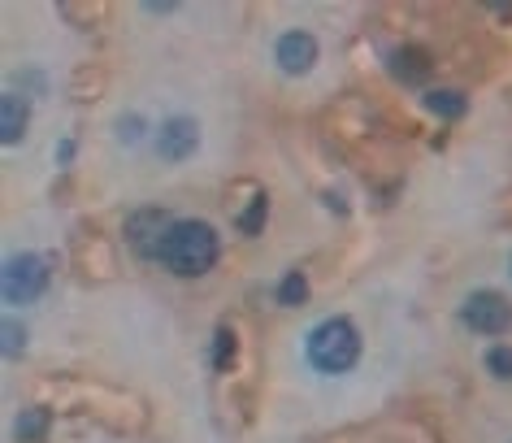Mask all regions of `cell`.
Returning a JSON list of instances; mask_svg holds the SVG:
<instances>
[{"mask_svg": "<svg viewBox=\"0 0 512 443\" xmlns=\"http://www.w3.org/2000/svg\"><path fill=\"white\" fill-rule=\"evenodd\" d=\"M217 257H222V239H217V231L209 222L200 218H183L174 222L170 239H165V270L178 274V278H200L209 274Z\"/></svg>", "mask_w": 512, "mask_h": 443, "instance_id": "1", "label": "cell"}, {"mask_svg": "<svg viewBox=\"0 0 512 443\" xmlns=\"http://www.w3.org/2000/svg\"><path fill=\"white\" fill-rule=\"evenodd\" d=\"M74 400L83 413H92V422H100L113 435H144L148 426V404L118 387H92V383H74Z\"/></svg>", "mask_w": 512, "mask_h": 443, "instance_id": "2", "label": "cell"}, {"mask_svg": "<svg viewBox=\"0 0 512 443\" xmlns=\"http://www.w3.org/2000/svg\"><path fill=\"white\" fill-rule=\"evenodd\" d=\"M304 352H309V365L317 374H348L361 361V331L348 318H326L309 331Z\"/></svg>", "mask_w": 512, "mask_h": 443, "instance_id": "3", "label": "cell"}, {"mask_svg": "<svg viewBox=\"0 0 512 443\" xmlns=\"http://www.w3.org/2000/svg\"><path fill=\"white\" fill-rule=\"evenodd\" d=\"M5 300L9 305H35V300L53 283V261L40 257V252H18V257L5 261Z\"/></svg>", "mask_w": 512, "mask_h": 443, "instance_id": "4", "label": "cell"}, {"mask_svg": "<svg viewBox=\"0 0 512 443\" xmlns=\"http://www.w3.org/2000/svg\"><path fill=\"white\" fill-rule=\"evenodd\" d=\"M170 231H174V218L161 205H139L122 226L131 252L135 257H144V261H161L165 257V239H170Z\"/></svg>", "mask_w": 512, "mask_h": 443, "instance_id": "5", "label": "cell"}, {"mask_svg": "<svg viewBox=\"0 0 512 443\" xmlns=\"http://www.w3.org/2000/svg\"><path fill=\"white\" fill-rule=\"evenodd\" d=\"M70 261L79 270L83 283H109L118 274V257H113V244L100 235V226H79L70 239Z\"/></svg>", "mask_w": 512, "mask_h": 443, "instance_id": "6", "label": "cell"}, {"mask_svg": "<svg viewBox=\"0 0 512 443\" xmlns=\"http://www.w3.org/2000/svg\"><path fill=\"white\" fill-rule=\"evenodd\" d=\"M460 322L469 326L473 335H504L512 326V300L504 291H469L465 305H460Z\"/></svg>", "mask_w": 512, "mask_h": 443, "instance_id": "7", "label": "cell"}, {"mask_svg": "<svg viewBox=\"0 0 512 443\" xmlns=\"http://www.w3.org/2000/svg\"><path fill=\"white\" fill-rule=\"evenodd\" d=\"M317 57H322V48H317V35L313 31H283V35H278V44H274L278 70L291 74V79L309 74L317 66Z\"/></svg>", "mask_w": 512, "mask_h": 443, "instance_id": "8", "label": "cell"}, {"mask_svg": "<svg viewBox=\"0 0 512 443\" xmlns=\"http://www.w3.org/2000/svg\"><path fill=\"white\" fill-rule=\"evenodd\" d=\"M200 148V122L187 118V113H178V118H165L161 131H157V153L165 161H187L196 157Z\"/></svg>", "mask_w": 512, "mask_h": 443, "instance_id": "9", "label": "cell"}, {"mask_svg": "<svg viewBox=\"0 0 512 443\" xmlns=\"http://www.w3.org/2000/svg\"><path fill=\"white\" fill-rule=\"evenodd\" d=\"M391 61V74L400 83H408V87H417V83H426L430 79V70H434V61H430V53L421 44H404V48H395V53L387 57Z\"/></svg>", "mask_w": 512, "mask_h": 443, "instance_id": "10", "label": "cell"}, {"mask_svg": "<svg viewBox=\"0 0 512 443\" xmlns=\"http://www.w3.org/2000/svg\"><path fill=\"white\" fill-rule=\"evenodd\" d=\"M66 87H70L74 100H83V105H87V100H100L109 92V70L100 66V61H83V66H74Z\"/></svg>", "mask_w": 512, "mask_h": 443, "instance_id": "11", "label": "cell"}, {"mask_svg": "<svg viewBox=\"0 0 512 443\" xmlns=\"http://www.w3.org/2000/svg\"><path fill=\"white\" fill-rule=\"evenodd\" d=\"M57 14L66 18L74 31H96V27H105V22L113 18V9L105 5V0H66Z\"/></svg>", "mask_w": 512, "mask_h": 443, "instance_id": "12", "label": "cell"}, {"mask_svg": "<svg viewBox=\"0 0 512 443\" xmlns=\"http://www.w3.org/2000/svg\"><path fill=\"white\" fill-rule=\"evenodd\" d=\"M27 126H31V109H27V100H22L18 92H9L5 100H0V139H5V144H22Z\"/></svg>", "mask_w": 512, "mask_h": 443, "instance_id": "13", "label": "cell"}, {"mask_svg": "<svg viewBox=\"0 0 512 443\" xmlns=\"http://www.w3.org/2000/svg\"><path fill=\"white\" fill-rule=\"evenodd\" d=\"M235 365H239V331L222 322L213 331V374H235Z\"/></svg>", "mask_w": 512, "mask_h": 443, "instance_id": "14", "label": "cell"}, {"mask_svg": "<svg viewBox=\"0 0 512 443\" xmlns=\"http://www.w3.org/2000/svg\"><path fill=\"white\" fill-rule=\"evenodd\" d=\"M48 426H53V409H48V404H31V409H22L14 435H18V443H44Z\"/></svg>", "mask_w": 512, "mask_h": 443, "instance_id": "15", "label": "cell"}, {"mask_svg": "<svg viewBox=\"0 0 512 443\" xmlns=\"http://www.w3.org/2000/svg\"><path fill=\"white\" fill-rule=\"evenodd\" d=\"M265 213H270V196L265 192H256L248 205H239L235 209V226L243 235H261V226H265Z\"/></svg>", "mask_w": 512, "mask_h": 443, "instance_id": "16", "label": "cell"}, {"mask_svg": "<svg viewBox=\"0 0 512 443\" xmlns=\"http://www.w3.org/2000/svg\"><path fill=\"white\" fill-rule=\"evenodd\" d=\"M304 300H309V278H304V270H287L283 283H278V305L296 309Z\"/></svg>", "mask_w": 512, "mask_h": 443, "instance_id": "17", "label": "cell"}, {"mask_svg": "<svg viewBox=\"0 0 512 443\" xmlns=\"http://www.w3.org/2000/svg\"><path fill=\"white\" fill-rule=\"evenodd\" d=\"M426 109L434 113V118H460V113L469 109V100L460 96V92H426Z\"/></svg>", "mask_w": 512, "mask_h": 443, "instance_id": "18", "label": "cell"}, {"mask_svg": "<svg viewBox=\"0 0 512 443\" xmlns=\"http://www.w3.org/2000/svg\"><path fill=\"white\" fill-rule=\"evenodd\" d=\"M22 348H27V326L14 322V318H5V357H9V361H18V357H22Z\"/></svg>", "mask_w": 512, "mask_h": 443, "instance_id": "19", "label": "cell"}, {"mask_svg": "<svg viewBox=\"0 0 512 443\" xmlns=\"http://www.w3.org/2000/svg\"><path fill=\"white\" fill-rule=\"evenodd\" d=\"M113 131H118V144H139V139H144V118H139V113H122Z\"/></svg>", "mask_w": 512, "mask_h": 443, "instance_id": "20", "label": "cell"}, {"mask_svg": "<svg viewBox=\"0 0 512 443\" xmlns=\"http://www.w3.org/2000/svg\"><path fill=\"white\" fill-rule=\"evenodd\" d=\"M486 370H491L495 378H512V348L499 344V348L486 352Z\"/></svg>", "mask_w": 512, "mask_h": 443, "instance_id": "21", "label": "cell"}, {"mask_svg": "<svg viewBox=\"0 0 512 443\" xmlns=\"http://www.w3.org/2000/svg\"><path fill=\"white\" fill-rule=\"evenodd\" d=\"M70 161H74V139H61V144H57V166L70 170Z\"/></svg>", "mask_w": 512, "mask_h": 443, "instance_id": "22", "label": "cell"}]
</instances>
